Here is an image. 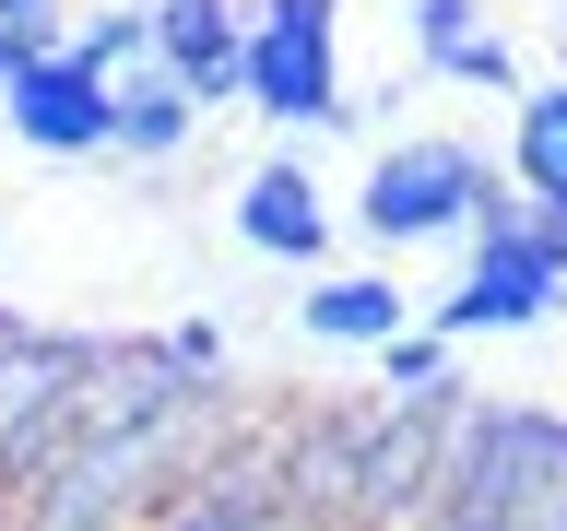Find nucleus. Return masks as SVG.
I'll use <instances>...</instances> for the list:
<instances>
[{
	"label": "nucleus",
	"mask_w": 567,
	"mask_h": 531,
	"mask_svg": "<svg viewBox=\"0 0 567 531\" xmlns=\"http://www.w3.org/2000/svg\"><path fill=\"white\" fill-rule=\"evenodd\" d=\"M567 308V225L556 212H532L520 189H496L473 212V272L437 295V343H473V331H532V319Z\"/></svg>",
	"instance_id": "1"
},
{
	"label": "nucleus",
	"mask_w": 567,
	"mask_h": 531,
	"mask_svg": "<svg viewBox=\"0 0 567 531\" xmlns=\"http://www.w3.org/2000/svg\"><path fill=\"white\" fill-rule=\"evenodd\" d=\"M237 106H260L272 131H354L343 95V0H260L237 48Z\"/></svg>",
	"instance_id": "2"
},
{
	"label": "nucleus",
	"mask_w": 567,
	"mask_h": 531,
	"mask_svg": "<svg viewBox=\"0 0 567 531\" xmlns=\"http://www.w3.org/2000/svg\"><path fill=\"white\" fill-rule=\"evenodd\" d=\"M496 201V166L473 154V142L425 131V142H390L379 166H367V189H354V225L402 260V248H437V237H473V212Z\"/></svg>",
	"instance_id": "3"
},
{
	"label": "nucleus",
	"mask_w": 567,
	"mask_h": 531,
	"mask_svg": "<svg viewBox=\"0 0 567 531\" xmlns=\"http://www.w3.org/2000/svg\"><path fill=\"white\" fill-rule=\"evenodd\" d=\"M0 131L24 142V154H60V166L106 154V71L71 35L0 24Z\"/></svg>",
	"instance_id": "4"
},
{
	"label": "nucleus",
	"mask_w": 567,
	"mask_h": 531,
	"mask_svg": "<svg viewBox=\"0 0 567 531\" xmlns=\"http://www.w3.org/2000/svg\"><path fill=\"white\" fill-rule=\"evenodd\" d=\"M237 237L260 248V260H284V272L331 260V201H319V177L296 166V154H260V166L237 177Z\"/></svg>",
	"instance_id": "5"
},
{
	"label": "nucleus",
	"mask_w": 567,
	"mask_h": 531,
	"mask_svg": "<svg viewBox=\"0 0 567 531\" xmlns=\"http://www.w3.org/2000/svg\"><path fill=\"white\" fill-rule=\"evenodd\" d=\"M142 35H154V60L177 71V95H189V106H225V95H237V48H248V12H237V0H142Z\"/></svg>",
	"instance_id": "6"
},
{
	"label": "nucleus",
	"mask_w": 567,
	"mask_h": 531,
	"mask_svg": "<svg viewBox=\"0 0 567 531\" xmlns=\"http://www.w3.org/2000/svg\"><path fill=\"white\" fill-rule=\"evenodd\" d=\"M189 131H202V106L177 95V71L154 60V48L106 71V154H118V166H166Z\"/></svg>",
	"instance_id": "7"
},
{
	"label": "nucleus",
	"mask_w": 567,
	"mask_h": 531,
	"mask_svg": "<svg viewBox=\"0 0 567 531\" xmlns=\"http://www.w3.org/2000/svg\"><path fill=\"white\" fill-rule=\"evenodd\" d=\"M414 60L473 95H520V48L485 24V0H414Z\"/></svg>",
	"instance_id": "8"
},
{
	"label": "nucleus",
	"mask_w": 567,
	"mask_h": 531,
	"mask_svg": "<svg viewBox=\"0 0 567 531\" xmlns=\"http://www.w3.org/2000/svg\"><path fill=\"white\" fill-rule=\"evenodd\" d=\"M296 331L331 343V354H379L390 331H414V295L390 272H319L308 295H296Z\"/></svg>",
	"instance_id": "9"
},
{
	"label": "nucleus",
	"mask_w": 567,
	"mask_h": 531,
	"mask_svg": "<svg viewBox=\"0 0 567 531\" xmlns=\"http://www.w3.org/2000/svg\"><path fill=\"white\" fill-rule=\"evenodd\" d=\"M284 496H296V472H272V460H213L202 485L166 508V531H272Z\"/></svg>",
	"instance_id": "10"
},
{
	"label": "nucleus",
	"mask_w": 567,
	"mask_h": 531,
	"mask_svg": "<svg viewBox=\"0 0 567 531\" xmlns=\"http://www.w3.org/2000/svg\"><path fill=\"white\" fill-rule=\"evenodd\" d=\"M508 166H520V201L567 225V83H520V118H508Z\"/></svg>",
	"instance_id": "11"
},
{
	"label": "nucleus",
	"mask_w": 567,
	"mask_h": 531,
	"mask_svg": "<svg viewBox=\"0 0 567 531\" xmlns=\"http://www.w3.org/2000/svg\"><path fill=\"white\" fill-rule=\"evenodd\" d=\"M379 402L450 414V343H437V331H390V343H379Z\"/></svg>",
	"instance_id": "12"
},
{
	"label": "nucleus",
	"mask_w": 567,
	"mask_h": 531,
	"mask_svg": "<svg viewBox=\"0 0 567 531\" xmlns=\"http://www.w3.org/2000/svg\"><path fill=\"white\" fill-rule=\"evenodd\" d=\"M0 24H24V35H48V0H0Z\"/></svg>",
	"instance_id": "13"
},
{
	"label": "nucleus",
	"mask_w": 567,
	"mask_h": 531,
	"mask_svg": "<svg viewBox=\"0 0 567 531\" xmlns=\"http://www.w3.org/2000/svg\"><path fill=\"white\" fill-rule=\"evenodd\" d=\"M0 354H24V319H12V308H0Z\"/></svg>",
	"instance_id": "14"
}]
</instances>
